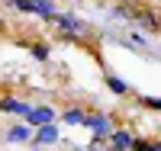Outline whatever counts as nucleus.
<instances>
[{
	"instance_id": "f257e3e1",
	"label": "nucleus",
	"mask_w": 161,
	"mask_h": 151,
	"mask_svg": "<svg viewBox=\"0 0 161 151\" xmlns=\"http://www.w3.org/2000/svg\"><path fill=\"white\" fill-rule=\"evenodd\" d=\"M84 126H90L93 132H97V138H106V135H110V119L106 116H87Z\"/></svg>"
},
{
	"instance_id": "1a4fd4ad",
	"label": "nucleus",
	"mask_w": 161,
	"mask_h": 151,
	"mask_svg": "<svg viewBox=\"0 0 161 151\" xmlns=\"http://www.w3.org/2000/svg\"><path fill=\"white\" fill-rule=\"evenodd\" d=\"M16 7H19L23 13H39V3H36V0H16Z\"/></svg>"
},
{
	"instance_id": "9b49d317",
	"label": "nucleus",
	"mask_w": 161,
	"mask_h": 151,
	"mask_svg": "<svg viewBox=\"0 0 161 151\" xmlns=\"http://www.w3.org/2000/svg\"><path fill=\"white\" fill-rule=\"evenodd\" d=\"M139 19H142L145 26H158V19H155V16H148V13H142V16H139Z\"/></svg>"
},
{
	"instance_id": "ddd939ff",
	"label": "nucleus",
	"mask_w": 161,
	"mask_h": 151,
	"mask_svg": "<svg viewBox=\"0 0 161 151\" xmlns=\"http://www.w3.org/2000/svg\"><path fill=\"white\" fill-rule=\"evenodd\" d=\"M155 151H161V148H155Z\"/></svg>"
},
{
	"instance_id": "9d476101",
	"label": "nucleus",
	"mask_w": 161,
	"mask_h": 151,
	"mask_svg": "<svg viewBox=\"0 0 161 151\" xmlns=\"http://www.w3.org/2000/svg\"><path fill=\"white\" fill-rule=\"evenodd\" d=\"M132 148L136 151H155V145H148V142H132Z\"/></svg>"
},
{
	"instance_id": "423d86ee",
	"label": "nucleus",
	"mask_w": 161,
	"mask_h": 151,
	"mask_svg": "<svg viewBox=\"0 0 161 151\" xmlns=\"http://www.w3.org/2000/svg\"><path fill=\"white\" fill-rule=\"evenodd\" d=\"M61 119L68 122V126H84V119H87V113H84V109H68V113H64Z\"/></svg>"
},
{
	"instance_id": "7ed1b4c3",
	"label": "nucleus",
	"mask_w": 161,
	"mask_h": 151,
	"mask_svg": "<svg viewBox=\"0 0 161 151\" xmlns=\"http://www.w3.org/2000/svg\"><path fill=\"white\" fill-rule=\"evenodd\" d=\"M52 119H55L52 109H32V116H29L32 126H52Z\"/></svg>"
},
{
	"instance_id": "0eeeda50",
	"label": "nucleus",
	"mask_w": 161,
	"mask_h": 151,
	"mask_svg": "<svg viewBox=\"0 0 161 151\" xmlns=\"http://www.w3.org/2000/svg\"><path fill=\"white\" fill-rule=\"evenodd\" d=\"M26 138H29V129H26V126L10 129V142H26Z\"/></svg>"
},
{
	"instance_id": "39448f33",
	"label": "nucleus",
	"mask_w": 161,
	"mask_h": 151,
	"mask_svg": "<svg viewBox=\"0 0 161 151\" xmlns=\"http://www.w3.org/2000/svg\"><path fill=\"white\" fill-rule=\"evenodd\" d=\"M110 142H113L116 151H126V148H132V135H129V132H113Z\"/></svg>"
},
{
	"instance_id": "f8f14e48",
	"label": "nucleus",
	"mask_w": 161,
	"mask_h": 151,
	"mask_svg": "<svg viewBox=\"0 0 161 151\" xmlns=\"http://www.w3.org/2000/svg\"><path fill=\"white\" fill-rule=\"evenodd\" d=\"M145 103H148V106H155V109H161V100H152V97H145Z\"/></svg>"
},
{
	"instance_id": "20e7f679",
	"label": "nucleus",
	"mask_w": 161,
	"mask_h": 151,
	"mask_svg": "<svg viewBox=\"0 0 161 151\" xmlns=\"http://www.w3.org/2000/svg\"><path fill=\"white\" fill-rule=\"evenodd\" d=\"M36 142H39V145H55V142H58V132L52 129V126H42L39 135H36Z\"/></svg>"
},
{
	"instance_id": "6e6552de",
	"label": "nucleus",
	"mask_w": 161,
	"mask_h": 151,
	"mask_svg": "<svg viewBox=\"0 0 161 151\" xmlns=\"http://www.w3.org/2000/svg\"><path fill=\"white\" fill-rule=\"evenodd\" d=\"M106 84H110V90H113V93H129V87H126L119 77H106Z\"/></svg>"
},
{
	"instance_id": "f03ea898",
	"label": "nucleus",
	"mask_w": 161,
	"mask_h": 151,
	"mask_svg": "<svg viewBox=\"0 0 161 151\" xmlns=\"http://www.w3.org/2000/svg\"><path fill=\"white\" fill-rule=\"evenodd\" d=\"M0 109H3V113H19V116H26V119L32 116V109L26 106V103H16V100H3V103H0Z\"/></svg>"
}]
</instances>
